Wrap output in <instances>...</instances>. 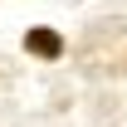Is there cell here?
<instances>
[{"instance_id": "obj_1", "label": "cell", "mask_w": 127, "mask_h": 127, "mask_svg": "<svg viewBox=\"0 0 127 127\" xmlns=\"http://www.w3.org/2000/svg\"><path fill=\"white\" fill-rule=\"evenodd\" d=\"M25 49L39 54V59H64V39L54 30H30V34H25Z\"/></svg>"}]
</instances>
